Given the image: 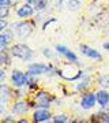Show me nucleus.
<instances>
[{"mask_svg": "<svg viewBox=\"0 0 109 123\" xmlns=\"http://www.w3.org/2000/svg\"><path fill=\"white\" fill-rule=\"evenodd\" d=\"M102 49H104L105 52H109V41H105L104 44H102Z\"/></svg>", "mask_w": 109, "mask_h": 123, "instance_id": "c85d7f7f", "label": "nucleus"}, {"mask_svg": "<svg viewBox=\"0 0 109 123\" xmlns=\"http://www.w3.org/2000/svg\"><path fill=\"white\" fill-rule=\"evenodd\" d=\"M15 40H17V37L11 29L0 31V48H10L15 43Z\"/></svg>", "mask_w": 109, "mask_h": 123, "instance_id": "2eb2a0df", "label": "nucleus"}, {"mask_svg": "<svg viewBox=\"0 0 109 123\" xmlns=\"http://www.w3.org/2000/svg\"><path fill=\"white\" fill-rule=\"evenodd\" d=\"M29 78L30 74L27 73V70H21V68H12L8 74L10 84L12 88H27Z\"/></svg>", "mask_w": 109, "mask_h": 123, "instance_id": "0eeeda50", "label": "nucleus"}, {"mask_svg": "<svg viewBox=\"0 0 109 123\" xmlns=\"http://www.w3.org/2000/svg\"><path fill=\"white\" fill-rule=\"evenodd\" d=\"M52 116H53V114L49 108H35V110L31 111V114H30L31 122H34V123L52 122Z\"/></svg>", "mask_w": 109, "mask_h": 123, "instance_id": "f8f14e48", "label": "nucleus"}, {"mask_svg": "<svg viewBox=\"0 0 109 123\" xmlns=\"http://www.w3.org/2000/svg\"><path fill=\"white\" fill-rule=\"evenodd\" d=\"M82 1H83V0H82Z\"/></svg>", "mask_w": 109, "mask_h": 123, "instance_id": "7c9ffc66", "label": "nucleus"}, {"mask_svg": "<svg viewBox=\"0 0 109 123\" xmlns=\"http://www.w3.org/2000/svg\"><path fill=\"white\" fill-rule=\"evenodd\" d=\"M79 52L82 53L85 57L90 59V60H94V62H102L104 60V56H102V53H101L98 49L93 48V47H90V45H87V44L79 45Z\"/></svg>", "mask_w": 109, "mask_h": 123, "instance_id": "4468645a", "label": "nucleus"}, {"mask_svg": "<svg viewBox=\"0 0 109 123\" xmlns=\"http://www.w3.org/2000/svg\"><path fill=\"white\" fill-rule=\"evenodd\" d=\"M14 97V88L11 84L7 82H0V116L6 114V111L11 104H12Z\"/></svg>", "mask_w": 109, "mask_h": 123, "instance_id": "423d86ee", "label": "nucleus"}, {"mask_svg": "<svg viewBox=\"0 0 109 123\" xmlns=\"http://www.w3.org/2000/svg\"><path fill=\"white\" fill-rule=\"evenodd\" d=\"M7 73H6V67H0V82H6L7 79Z\"/></svg>", "mask_w": 109, "mask_h": 123, "instance_id": "bb28decb", "label": "nucleus"}, {"mask_svg": "<svg viewBox=\"0 0 109 123\" xmlns=\"http://www.w3.org/2000/svg\"><path fill=\"white\" fill-rule=\"evenodd\" d=\"M8 25H11V22L8 21V18H0V31L7 30Z\"/></svg>", "mask_w": 109, "mask_h": 123, "instance_id": "a878e982", "label": "nucleus"}, {"mask_svg": "<svg viewBox=\"0 0 109 123\" xmlns=\"http://www.w3.org/2000/svg\"><path fill=\"white\" fill-rule=\"evenodd\" d=\"M25 3H27V4H31V6H35L37 3H38V0H23Z\"/></svg>", "mask_w": 109, "mask_h": 123, "instance_id": "c756f323", "label": "nucleus"}, {"mask_svg": "<svg viewBox=\"0 0 109 123\" xmlns=\"http://www.w3.org/2000/svg\"><path fill=\"white\" fill-rule=\"evenodd\" d=\"M10 52L12 55L14 59H18L21 62H31V59L34 57V51L26 44V43H14L10 47Z\"/></svg>", "mask_w": 109, "mask_h": 123, "instance_id": "39448f33", "label": "nucleus"}, {"mask_svg": "<svg viewBox=\"0 0 109 123\" xmlns=\"http://www.w3.org/2000/svg\"><path fill=\"white\" fill-rule=\"evenodd\" d=\"M31 103L29 100V97L26 98H15L12 101V104L10 105V112H12L17 118L21 116H26V115L31 114Z\"/></svg>", "mask_w": 109, "mask_h": 123, "instance_id": "6e6552de", "label": "nucleus"}, {"mask_svg": "<svg viewBox=\"0 0 109 123\" xmlns=\"http://www.w3.org/2000/svg\"><path fill=\"white\" fill-rule=\"evenodd\" d=\"M85 75V71L80 70V67L72 63H65L60 68H57V77H60L61 79H64L67 82H75L80 79Z\"/></svg>", "mask_w": 109, "mask_h": 123, "instance_id": "20e7f679", "label": "nucleus"}, {"mask_svg": "<svg viewBox=\"0 0 109 123\" xmlns=\"http://www.w3.org/2000/svg\"><path fill=\"white\" fill-rule=\"evenodd\" d=\"M11 14V7L0 6V18H8Z\"/></svg>", "mask_w": 109, "mask_h": 123, "instance_id": "393cba45", "label": "nucleus"}, {"mask_svg": "<svg viewBox=\"0 0 109 123\" xmlns=\"http://www.w3.org/2000/svg\"><path fill=\"white\" fill-rule=\"evenodd\" d=\"M92 82H93V75L89 74V73H85V75H83L80 79L72 82V84H74L72 85V90L76 92V93H85V92H87V90H90Z\"/></svg>", "mask_w": 109, "mask_h": 123, "instance_id": "ddd939ff", "label": "nucleus"}, {"mask_svg": "<svg viewBox=\"0 0 109 123\" xmlns=\"http://www.w3.org/2000/svg\"><path fill=\"white\" fill-rule=\"evenodd\" d=\"M97 85L100 88H105V89H109V73L108 74H101L97 77L96 79Z\"/></svg>", "mask_w": 109, "mask_h": 123, "instance_id": "aec40b11", "label": "nucleus"}, {"mask_svg": "<svg viewBox=\"0 0 109 123\" xmlns=\"http://www.w3.org/2000/svg\"><path fill=\"white\" fill-rule=\"evenodd\" d=\"M27 73L30 75H34V77H45V75H49V77H53V75H57V67H55L53 63H42V62H35V63H27L26 67Z\"/></svg>", "mask_w": 109, "mask_h": 123, "instance_id": "7ed1b4c3", "label": "nucleus"}, {"mask_svg": "<svg viewBox=\"0 0 109 123\" xmlns=\"http://www.w3.org/2000/svg\"><path fill=\"white\" fill-rule=\"evenodd\" d=\"M12 63V55L10 52V48H0V66L10 67Z\"/></svg>", "mask_w": 109, "mask_h": 123, "instance_id": "f3484780", "label": "nucleus"}, {"mask_svg": "<svg viewBox=\"0 0 109 123\" xmlns=\"http://www.w3.org/2000/svg\"><path fill=\"white\" fill-rule=\"evenodd\" d=\"M55 49H56V52L59 53L63 59H65V62L72 63V64H76V66L80 67V60H79L78 55H76V52H74L71 48H68V47H65V45H63V44H57L56 47H55Z\"/></svg>", "mask_w": 109, "mask_h": 123, "instance_id": "9d476101", "label": "nucleus"}, {"mask_svg": "<svg viewBox=\"0 0 109 123\" xmlns=\"http://www.w3.org/2000/svg\"><path fill=\"white\" fill-rule=\"evenodd\" d=\"M15 15L18 19H33L37 15V10L34 6L27 4V3H19L15 7Z\"/></svg>", "mask_w": 109, "mask_h": 123, "instance_id": "9b49d317", "label": "nucleus"}, {"mask_svg": "<svg viewBox=\"0 0 109 123\" xmlns=\"http://www.w3.org/2000/svg\"><path fill=\"white\" fill-rule=\"evenodd\" d=\"M37 12H45L49 8V0H38V3L34 6Z\"/></svg>", "mask_w": 109, "mask_h": 123, "instance_id": "4be33fe9", "label": "nucleus"}, {"mask_svg": "<svg viewBox=\"0 0 109 123\" xmlns=\"http://www.w3.org/2000/svg\"><path fill=\"white\" fill-rule=\"evenodd\" d=\"M17 116L12 114V112H8V114H4L1 116V122L3 123H17Z\"/></svg>", "mask_w": 109, "mask_h": 123, "instance_id": "b1692460", "label": "nucleus"}, {"mask_svg": "<svg viewBox=\"0 0 109 123\" xmlns=\"http://www.w3.org/2000/svg\"><path fill=\"white\" fill-rule=\"evenodd\" d=\"M97 104V93L96 90H87V92L82 93V96L79 98V107L80 110L85 111V112H90L93 111Z\"/></svg>", "mask_w": 109, "mask_h": 123, "instance_id": "1a4fd4ad", "label": "nucleus"}, {"mask_svg": "<svg viewBox=\"0 0 109 123\" xmlns=\"http://www.w3.org/2000/svg\"><path fill=\"white\" fill-rule=\"evenodd\" d=\"M29 122H31V118L27 119V118H25V116H21V118L17 119V123H29Z\"/></svg>", "mask_w": 109, "mask_h": 123, "instance_id": "cd10ccee", "label": "nucleus"}, {"mask_svg": "<svg viewBox=\"0 0 109 123\" xmlns=\"http://www.w3.org/2000/svg\"><path fill=\"white\" fill-rule=\"evenodd\" d=\"M56 22H57V18L56 17H49V18H46V19H44L42 25H41L42 31H45L49 26H51V25H52V23H56Z\"/></svg>", "mask_w": 109, "mask_h": 123, "instance_id": "5701e85b", "label": "nucleus"}, {"mask_svg": "<svg viewBox=\"0 0 109 123\" xmlns=\"http://www.w3.org/2000/svg\"><path fill=\"white\" fill-rule=\"evenodd\" d=\"M98 108H109V89L100 88L96 90Z\"/></svg>", "mask_w": 109, "mask_h": 123, "instance_id": "dca6fc26", "label": "nucleus"}, {"mask_svg": "<svg viewBox=\"0 0 109 123\" xmlns=\"http://www.w3.org/2000/svg\"><path fill=\"white\" fill-rule=\"evenodd\" d=\"M35 25L37 23L33 22L31 19H19L17 22L11 23L10 25V29L14 31L17 40H25L33 34Z\"/></svg>", "mask_w": 109, "mask_h": 123, "instance_id": "f03ea898", "label": "nucleus"}, {"mask_svg": "<svg viewBox=\"0 0 109 123\" xmlns=\"http://www.w3.org/2000/svg\"><path fill=\"white\" fill-rule=\"evenodd\" d=\"M56 98L57 97L46 89H38V90L33 92V96L29 97L33 110H35V108H49L51 110L55 105Z\"/></svg>", "mask_w": 109, "mask_h": 123, "instance_id": "f257e3e1", "label": "nucleus"}, {"mask_svg": "<svg viewBox=\"0 0 109 123\" xmlns=\"http://www.w3.org/2000/svg\"><path fill=\"white\" fill-rule=\"evenodd\" d=\"M71 122L70 115L65 112H60V114H53L52 116V123H68Z\"/></svg>", "mask_w": 109, "mask_h": 123, "instance_id": "6ab92c4d", "label": "nucleus"}, {"mask_svg": "<svg viewBox=\"0 0 109 123\" xmlns=\"http://www.w3.org/2000/svg\"><path fill=\"white\" fill-rule=\"evenodd\" d=\"M41 55H42L44 57H46L48 60L51 62H59V59H60V55L56 52V49L55 48H49V47H45V48L41 49Z\"/></svg>", "mask_w": 109, "mask_h": 123, "instance_id": "a211bd4d", "label": "nucleus"}, {"mask_svg": "<svg viewBox=\"0 0 109 123\" xmlns=\"http://www.w3.org/2000/svg\"><path fill=\"white\" fill-rule=\"evenodd\" d=\"M65 4H67V8L70 11H78V10H80L82 0H67Z\"/></svg>", "mask_w": 109, "mask_h": 123, "instance_id": "412c9836", "label": "nucleus"}]
</instances>
